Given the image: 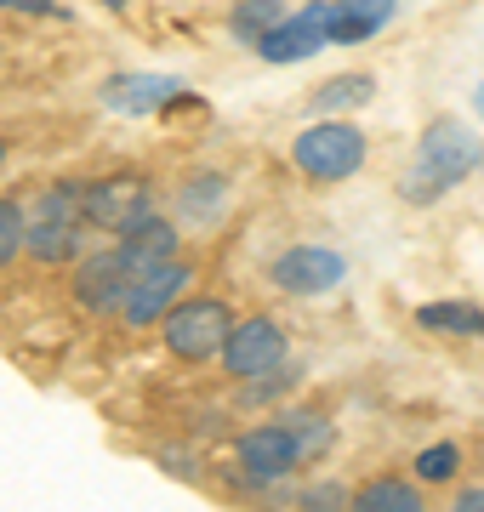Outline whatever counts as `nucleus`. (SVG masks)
I'll list each match as a JSON object with an SVG mask.
<instances>
[{"label": "nucleus", "mask_w": 484, "mask_h": 512, "mask_svg": "<svg viewBox=\"0 0 484 512\" xmlns=\"http://www.w3.org/2000/svg\"><path fill=\"white\" fill-rule=\"evenodd\" d=\"M479 160H484L479 137L467 126H456V120H439V126H428V137L416 148V165H410V177H405V200L410 205L439 200L445 188L462 183L467 171H479Z\"/></svg>", "instance_id": "f257e3e1"}, {"label": "nucleus", "mask_w": 484, "mask_h": 512, "mask_svg": "<svg viewBox=\"0 0 484 512\" xmlns=\"http://www.w3.org/2000/svg\"><path fill=\"white\" fill-rule=\"evenodd\" d=\"M365 154H371L365 131L342 126V120H319V126H308L297 143H291L297 171L314 177V183H342V177H354L359 165H365Z\"/></svg>", "instance_id": "f03ea898"}, {"label": "nucleus", "mask_w": 484, "mask_h": 512, "mask_svg": "<svg viewBox=\"0 0 484 512\" xmlns=\"http://www.w3.org/2000/svg\"><path fill=\"white\" fill-rule=\"evenodd\" d=\"M160 325H166V348L177 353V359H188V365H200L211 353H223L228 330H234V313H228V302H217V296H188V302H177Z\"/></svg>", "instance_id": "7ed1b4c3"}, {"label": "nucleus", "mask_w": 484, "mask_h": 512, "mask_svg": "<svg viewBox=\"0 0 484 512\" xmlns=\"http://www.w3.org/2000/svg\"><path fill=\"white\" fill-rule=\"evenodd\" d=\"M280 365H285V325L280 319L257 313V319H240V325L228 330V342H223L228 376L251 382V376H268V370H280Z\"/></svg>", "instance_id": "20e7f679"}, {"label": "nucleus", "mask_w": 484, "mask_h": 512, "mask_svg": "<svg viewBox=\"0 0 484 512\" xmlns=\"http://www.w3.org/2000/svg\"><path fill=\"white\" fill-rule=\"evenodd\" d=\"M234 461H240V473L251 478V484H274V478H285L302 461L297 427H291V421L251 427V433H240V444H234Z\"/></svg>", "instance_id": "39448f33"}, {"label": "nucleus", "mask_w": 484, "mask_h": 512, "mask_svg": "<svg viewBox=\"0 0 484 512\" xmlns=\"http://www.w3.org/2000/svg\"><path fill=\"white\" fill-rule=\"evenodd\" d=\"M80 217L97 222V228L126 234V228H137L143 217H154V194H149L143 177H109V183L80 188Z\"/></svg>", "instance_id": "423d86ee"}, {"label": "nucleus", "mask_w": 484, "mask_h": 512, "mask_svg": "<svg viewBox=\"0 0 484 512\" xmlns=\"http://www.w3.org/2000/svg\"><path fill=\"white\" fill-rule=\"evenodd\" d=\"M137 256L126 251V245H114V251H97L80 262V274H75V296L86 302L92 313H114V308H126V296L131 285H137Z\"/></svg>", "instance_id": "0eeeda50"}, {"label": "nucleus", "mask_w": 484, "mask_h": 512, "mask_svg": "<svg viewBox=\"0 0 484 512\" xmlns=\"http://www.w3.org/2000/svg\"><path fill=\"white\" fill-rule=\"evenodd\" d=\"M331 23H336V0H314L308 12H291L280 18L268 35L257 40V52L268 63H302V57H314L325 40H331Z\"/></svg>", "instance_id": "6e6552de"}, {"label": "nucleus", "mask_w": 484, "mask_h": 512, "mask_svg": "<svg viewBox=\"0 0 484 512\" xmlns=\"http://www.w3.org/2000/svg\"><path fill=\"white\" fill-rule=\"evenodd\" d=\"M268 279H274L285 296H325L348 279V262L336 251H325V245H291L285 256H274Z\"/></svg>", "instance_id": "1a4fd4ad"}, {"label": "nucleus", "mask_w": 484, "mask_h": 512, "mask_svg": "<svg viewBox=\"0 0 484 512\" xmlns=\"http://www.w3.org/2000/svg\"><path fill=\"white\" fill-rule=\"evenodd\" d=\"M188 262H177V256H166V262H154V268H143L137 274V285H131V296H126V325H160L177 302H183V291H188Z\"/></svg>", "instance_id": "9d476101"}, {"label": "nucleus", "mask_w": 484, "mask_h": 512, "mask_svg": "<svg viewBox=\"0 0 484 512\" xmlns=\"http://www.w3.org/2000/svg\"><path fill=\"white\" fill-rule=\"evenodd\" d=\"M80 222L86 217H46V211H35L29 217V239H23V251L35 256V262H75L80 256Z\"/></svg>", "instance_id": "9b49d317"}, {"label": "nucleus", "mask_w": 484, "mask_h": 512, "mask_svg": "<svg viewBox=\"0 0 484 512\" xmlns=\"http://www.w3.org/2000/svg\"><path fill=\"white\" fill-rule=\"evenodd\" d=\"M177 92H183V80H177V74H126V80H114L103 97H109L114 114H154L160 103H171Z\"/></svg>", "instance_id": "f8f14e48"}, {"label": "nucleus", "mask_w": 484, "mask_h": 512, "mask_svg": "<svg viewBox=\"0 0 484 512\" xmlns=\"http://www.w3.org/2000/svg\"><path fill=\"white\" fill-rule=\"evenodd\" d=\"M399 0H336V23H331V40L354 46V40H371L382 23L393 18Z\"/></svg>", "instance_id": "ddd939ff"}, {"label": "nucleus", "mask_w": 484, "mask_h": 512, "mask_svg": "<svg viewBox=\"0 0 484 512\" xmlns=\"http://www.w3.org/2000/svg\"><path fill=\"white\" fill-rule=\"evenodd\" d=\"M120 245L137 256V268H154V262L177 256V228H171V222H160V217H143L137 228H126V234H120Z\"/></svg>", "instance_id": "4468645a"}, {"label": "nucleus", "mask_w": 484, "mask_h": 512, "mask_svg": "<svg viewBox=\"0 0 484 512\" xmlns=\"http://www.w3.org/2000/svg\"><path fill=\"white\" fill-rule=\"evenodd\" d=\"M376 80L371 74H336V80H325L308 103H314L319 114H342V109H359V103H371Z\"/></svg>", "instance_id": "2eb2a0df"}, {"label": "nucleus", "mask_w": 484, "mask_h": 512, "mask_svg": "<svg viewBox=\"0 0 484 512\" xmlns=\"http://www.w3.org/2000/svg\"><path fill=\"white\" fill-rule=\"evenodd\" d=\"M354 507H365V512H416L422 495H416V484H405V478H376V484H365V490L354 495Z\"/></svg>", "instance_id": "dca6fc26"}, {"label": "nucleus", "mask_w": 484, "mask_h": 512, "mask_svg": "<svg viewBox=\"0 0 484 512\" xmlns=\"http://www.w3.org/2000/svg\"><path fill=\"white\" fill-rule=\"evenodd\" d=\"M416 325L450 330V336H484V313L467 308V302H428V308L416 313Z\"/></svg>", "instance_id": "f3484780"}, {"label": "nucleus", "mask_w": 484, "mask_h": 512, "mask_svg": "<svg viewBox=\"0 0 484 512\" xmlns=\"http://www.w3.org/2000/svg\"><path fill=\"white\" fill-rule=\"evenodd\" d=\"M280 18H285L280 0H240V6H234V18H228V29H234L245 46H257V40L268 35V29H274Z\"/></svg>", "instance_id": "a211bd4d"}, {"label": "nucleus", "mask_w": 484, "mask_h": 512, "mask_svg": "<svg viewBox=\"0 0 484 512\" xmlns=\"http://www.w3.org/2000/svg\"><path fill=\"white\" fill-rule=\"evenodd\" d=\"M223 188H228L223 177H194V183L183 188V211H188L194 222H211L217 211H223V200H228Z\"/></svg>", "instance_id": "6ab92c4d"}, {"label": "nucleus", "mask_w": 484, "mask_h": 512, "mask_svg": "<svg viewBox=\"0 0 484 512\" xmlns=\"http://www.w3.org/2000/svg\"><path fill=\"white\" fill-rule=\"evenodd\" d=\"M456 473H462V450H456V444H428V450L416 456V478H422V484H450Z\"/></svg>", "instance_id": "aec40b11"}, {"label": "nucleus", "mask_w": 484, "mask_h": 512, "mask_svg": "<svg viewBox=\"0 0 484 512\" xmlns=\"http://www.w3.org/2000/svg\"><path fill=\"white\" fill-rule=\"evenodd\" d=\"M23 239H29V217H23L18 200H0V268L23 251Z\"/></svg>", "instance_id": "412c9836"}, {"label": "nucleus", "mask_w": 484, "mask_h": 512, "mask_svg": "<svg viewBox=\"0 0 484 512\" xmlns=\"http://www.w3.org/2000/svg\"><path fill=\"white\" fill-rule=\"evenodd\" d=\"M291 427H297V439H302V461H308V456H319V450H325V444H331V427H325V421H291Z\"/></svg>", "instance_id": "4be33fe9"}, {"label": "nucleus", "mask_w": 484, "mask_h": 512, "mask_svg": "<svg viewBox=\"0 0 484 512\" xmlns=\"http://www.w3.org/2000/svg\"><path fill=\"white\" fill-rule=\"evenodd\" d=\"M0 12H52V0H0Z\"/></svg>", "instance_id": "5701e85b"}, {"label": "nucleus", "mask_w": 484, "mask_h": 512, "mask_svg": "<svg viewBox=\"0 0 484 512\" xmlns=\"http://www.w3.org/2000/svg\"><path fill=\"white\" fill-rule=\"evenodd\" d=\"M456 507H462V512H484V490H462V495H456Z\"/></svg>", "instance_id": "b1692460"}, {"label": "nucleus", "mask_w": 484, "mask_h": 512, "mask_svg": "<svg viewBox=\"0 0 484 512\" xmlns=\"http://www.w3.org/2000/svg\"><path fill=\"white\" fill-rule=\"evenodd\" d=\"M473 109H479V114H484V80H479V92H473Z\"/></svg>", "instance_id": "393cba45"}, {"label": "nucleus", "mask_w": 484, "mask_h": 512, "mask_svg": "<svg viewBox=\"0 0 484 512\" xmlns=\"http://www.w3.org/2000/svg\"><path fill=\"white\" fill-rule=\"evenodd\" d=\"M0 160H6V143H0Z\"/></svg>", "instance_id": "a878e982"}]
</instances>
